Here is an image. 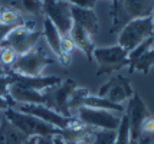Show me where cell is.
<instances>
[{
    "label": "cell",
    "instance_id": "obj_1",
    "mask_svg": "<svg viewBox=\"0 0 154 144\" xmlns=\"http://www.w3.org/2000/svg\"><path fill=\"white\" fill-rule=\"evenodd\" d=\"M3 117L26 137H66V130L56 128L36 117L20 112L14 108L3 111Z\"/></svg>",
    "mask_w": 154,
    "mask_h": 144
},
{
    "label": "cell",
    "instance_id": "obj_2",
    "mask_svg": "<svg viewBox=\"0 0 154 144\" xmlns=\"http://www.w3.org/2000/svg\"><path fill=\"white\" fill-rule=\"evenodd\" d=\"M55 62H56V59L52 58L51 55H48V51L45 49V46L40 42H38V45L33 49L17 56V59H16L13 66L10 68V71L26 76H40L42 71L48 65H52Z\"/></svg>",
    "mask_w": 154,
    "mask_h": 144
},
{
    "label": "cell",
    "instance_id": "obj_3",
    "mask_svg": "<svg viewBox=\"0 0 154 144\" xmlns=\"http://www.w3.org/2000/svg\"><path fill=\"white\" fill-rule=\"evenodd\" d=\"M150 36H154V25L151 16L131 19L121 30L118 36V45L125 52H131L135 46H138L141 42Z\"/></svg>",
    "mask_w": 154,
    "mask_h": 144
},
{
    "label": "cell",
    "instance_id": "obj_4",
    "mask_svg": "<svg viewBox=\"0 0 154 144\" xmlns=\"http://www.w3.org/2000/svg\"><path fill=\"white\" fill-rule=\"evenodd\" d=\"M128 52H125L120 45L115 46H104V48H94L92 58L100 63V69L97 76L112 74L114 71H120L124 66H128Z\"/></svg>",
    "mask_w": 154,
    "mask_h": 144
},
{
    "label": "cell",
    "instance_id": "obj_5",
    "mask_svg": "<svg viewBox=\"0 0 154 144\" xmlns=\"http://www.w3.org/2000/svg\"><path fill=\"white\" fill-rule=\"evenodd\" d=\"M76 118L82 123L94 128V130H112L117 131L120 125L121 117L112 114L111 111L107 110H97V108H89L85 105H81L76 108Z\"/></svg>",
    "mask_w": 154,
    "mask_h": 144
},
{
    "label": "cell",
    "instance_id": "obj_6",
    "mask_svg": "<svg viewBox=\"0 0 154 144\" xmlns=\"http://www.w3.org/2000/svg\"><path fill=\"white\" fill-rule=\"evenodd\" d=\"M76 87V82L72 79H62V82L51 87L43 91V95L46 98V107L52 108L54 111H56L58 114L63 117H72L71 111H69V98L72 95Z\"/></svg>",
    "mask_w": 154,
    "mask_h": 144
},
{
    "label": "cell",
    "instance_id": "obj_7",
    "mask_svg": "<svg viewBox=\"0 0 154 144\" xmlns=\"http://www.w3.org/2000/svg\"><path fill=\"white\" fill-rule=\"evenodd\" d=\"M43 13H45V17H48L56 26L60 36L69 33L74 20L71 16V5L68 2L43 0Z\"/></svg>",
    "mask_w": 154,
    "mask_h": 144
},
{
    "label": "cell",
    "instance_id": "obj_8",
    "mask_svg": "<svg viewBox=\"0 0 154 144\" xmlns=\"http://www.w3.org/2000/svg\"><path fill=\"white\" fill-rule=\"evenodd\" d=\"M43 36L42 32L38 30H29L25 25H20L7 35V38L3 41V43L0 45V48L3 46H10L17 55H23L29 52L30 49H33L38 42L40 41V38Z\"/></svg>",
    "mask_w": 154,
    "mask_h": 144
},
{
    "label": "cell",
    "instance_id": "obj_9",
    "mask_svg": "<svg viewBox=\"0 0 154 144\" xmlns=\"http://www.w3.org/2000/svg\"><path fill=\"white\" fill-rule=\"evenodd\" d=\"M134 89L130 84V79L122 75L112 76L108 82L101 85L98 89L97 97L100 98H107L115 104H122L125 100H130L134 95Z\"/></svg>",
    "mask_w": 154,
    "mask_h": 144
},
{
    "label": "cell",
    "instance_id": "obj_10",
    "mask_svg": "<svg viewBox=\"0 0 154 144\" xmlns=\"http://www.w3.org/2000/svg\"><path fill=\"white\" fill-rule=\"evenodd\" d=\"M13 108L20 111V112L36 117V118L54 125L56 128H60V130H66L69 120H71V117L60 115L56 111H54L52 108H49L43 104H16Z\"/></svg>",
    "mask_w": 154,
    "mask_h": 144
},
{
    "label": "cell",
    "instance_id": "obj_11",
    "mask_svg": "<svg viewBox=\"0 0 154 144\" xmlns=\"http://www.w3.org/2000/svg\"><path fill=\"white\" fill-rule=\"evenodd\" d=\"M128 112V121H130V141H140L141 138V121L150 114L146 107L144 101L141 100L138 94L130 98V104H128L127 110Z\"/></svg>",
    "mask_w": 154,
    "mask_h": 144
},
{
    "label": "cell",
    "instance_id": "obj_12",
    "mask_svg": "<svg viewBox=\"0 0 154 144\" xmlns=\"http://www.w3.org/2000/svg\"><path fill=\"white\" fill-rule=\"evenodd\" d=\"M9 97L16 104H43L46 105V98L43 92L27 88L26 85L20 82H13L9 87Z\"/></svg>",
    "mask_w": 154,
    "mask_h": 144
},
{
    "label": "cell",
    "instance_id": "obj_13",
    "mask_svg": "<svg viewBox=\"0 0 154 144\" xmlns=\"http://www.w3.org/2000/svg\"><path fill=\"white\" fill-rule=\"evenodd\" d=\"M71 16H72L74 23L79 25L89 35L98 33L100 22H98V16H97L94 9H81V7L71 5Z\"/></svg>",
    "mask_w": 154,
    "mask_h": 144
},
{
    "label": "cell",
    "instance_id": "obj_14",
    "mask_svg": "<svg viewBox=\"0 0 154 144\" xmlns=\"http://www.w3.org/2000/svg\"><path fill=\"white\" fill-rule=\"evenodd\" d=\"M10 72V75L13 76L14 82H20L23 85H26L27 88H32L35 91H45V89L51 88V87H55L58 84L62 82V78L59 76H26V75H20V74H16L13 71L7 69Z\"/></svg>",
    "mask_w": 154,
    "mask_h": 144
},
{
    "label": "cell",
    "instance_id": "obj_15",
    "mask_svg": "<svg viewBox=\"0 0 154 144\" xmlns=\"http://www.w3.org/2000/svg\"><path fill=\"white\" fill-rule=\"evenodd\" d=\"M121 9L124 12V17L128 20L151 16L154 0H121Z\"/></svg>",
    "mask_w": 154,
    "mask_h": 144
},
{
    "label": "cell",
    "instance_id": "obj_16",
    "mask_svg": "<svg viewBox=\"0 0 154 144\" xmlns=\"http://www.w3.org/2000/svg\"><path fill=\"white\" fill-rule=\"evenodd\" d=\"M69 38L72 39L74 42L75 48H79L85 56H87L88 61H92L94 58H92V52H94V42L91 39V35L88 33L85 29H82L79 25H76L74 23L72 25V28L69 30Z\"/></svg>",
    "mask_w": 154,
    "mask_h": 144
},
{
    "label": "cell",
    "instance_id": "obj_17",
    "mask_svg": "<svg viewBox=\"0 0 154 144\" xmlns=\"http://www.w3.org/2000/svg\"><path fill=\"white\" fill-rule=\"evenodd\" d=\"M43 38L46 39L49 48L52 49L55 55H56V61H59L60 63L63 62V56L60 54V33L58 32V29L52 22L48 17H45L43 20Z\"/></svg>",
    "mask_w": 154,
    "mask_h": 144
},
{
    "label": "cell",
    "instance_id": "obj_18",
    "mask_svg": "<svg viewBox=\"0 0 154 144\" xmlns=\"http://www.w3.org/2000/svg\"><path fill=\"white\" fill-rule=\"evenodd\" d=\"M29 137L20 133L16 127L3 117L0 121V144H25Z\"/></svg>",
    "mask_w": 154,
    "mask_h": 144
},
{
    "label": "cell",
    "instance_id": "obj_19",
    "mask_svg": "<svg viewBox=\"0 0 154 144\" xmlns=\"http://www.w3.org/2000/svg\"><path fill=\"white\" fill-rule=\"evenodd\" d=\"M81 105H85L89 108H97V110H107V111H117V112H124L125 108L122 104H115L112 101H109L107 98H100L97 95H88L82 100Z\"/></svg>",
    "mask_w": 154,
    "mask_h": 144
},
{
    "label": "cell",
    "instance_id": "obj_20",
    "mask_svg": "<svg viewBox=\"0 0 154 144\" xmlns=\"http://www.w3.org/2000/svg\"><path fill=\"white\" fill-rule=\"evenodd\" d=\"M153 65H154V48L147 51L144 55H141L140 58L130 66V74H133L135 71H140L144 75H147Z\"/></svg>",
    "mask_w": 154,
    "mask_h": 144
},
{
    "label": "cell",
    "instance_id": "obj_21",
    "mask_svg": "<svg viewBox=\"0 0 154 144\" xmlns=\"http://www.w3.org/2000/svg\"><path fill=\"white\" fill-rule=\"evenodd\" d=\"M0 23L16 28V26L23 25L25 20L22 19V16H20L16 10H12V9H2V10H0Z\"/></svg>",
    "mask_w": 154,
    "mask_h": 144
},
{
    "label": "cell",
    "instance_id": "obj_22",
    "mask_svg": "<svg viewBox=\"0 0 154 144\" xmlns=\"http://www.w3.org/2000/svg\"><path fill=\"white\" fill-rule=\"evenodd\" d=\"M117 138V131L112 130H95L89 144H114Z\"/></svg>",
    "mask_w": 154,
    "mask_h": 144
},
{
    "label": "cell",
    "instance_id": "obj_23",
    "mask_svg": "<svg viewBox=\"0 0 154 144\" xmlns=\"http://www.w3.org/2000/svg\"><path fill=\"white\" fill-rule=\"evenodd\" d=\"M153 42H154V36H150V38H147L146 41H143L138 45V46H135L131 52H128V62H130V65L128 66H131L133 63H134L138 58H140L141 55H144L147 51H150V48H151V45H153Z\"/></svg>",
    "mask_w": 154,
    "mask_h": 144
},
{
    "label": "cell",
    "instance_id": "obj_24",
    "mask_svg": "<svg viewBox=\"0 0 154 144\" xmlns=\"http://www.w3.org/2000/svg\"><path fill=\"white\" fill-rule=\"evenodd\" d=\"M17 54L14 52L10 46H3L0 48V66L3 69L12 68L14 65V62L17 59Z\"/></svg>",
    "mask_w": 154,
    "mask_h": 144
},
{
    "label": "cell",
    "instance_id": "obj_25",
    "mask_svg": "<svg viewBox=\"0 0 154 144\" xmlns=\"http://www.w3.org/2000/svg\"><path fill=\"white\" fill-rule=\"evenodd\" d=\"M88 95H89V92H88L87 88H76L75 89L74 92H72V95H71V98H69V104H68L69 111H75L78 107H81L82 100Z\"/></svg>",
    "mask_w": 154,
    "mask_h": 144
},
{
    "label": "cell",
    "instance_id": "obj_26",
    "mask_svg": "<svg viewBox=\"0 0 154 144\" xmlns=\"http://www.w3.org/2000/svg\"><path fill=\"white\" fill-rule=\"evenodd\" d=\"M23 9L32 14L43 13V0H22Z\"/></svg>",
    "mask_w": 154,
    "mask_h": 144
},
{
    "label": "cell",
    "instance_id": "obj_27",
    "mask_svg": "<svg viewBox=\"0 0 154 144\" xmlns=\"http://www.w3.org/2000/svg\"><path fill=\"white\" fill-rule=\"evenodd\" d=\"M14 82L13 76L10 75V72L6 69V74L0 75V95L9 97V87Z\"/></svg>",
    "mask_w": 154,
    "mask_h": 144
},
{
    "label": "cell",
    "instance_id": "obj_28",
    "mask_svg": "<svg viewBox=\"0 0 154 144\" xmlns=\"http://www.w3.org/2000/svg\"><path fill=\"white\" fill-rule=\"evenodd\" d=\"M141 137L143 136H154V115L148 114L143 121H141Z\"/></svg>",
    "mask_w": 154,
    "mask_h": 144
},
{
    "label": "cell",
    "instance_id": "obj_29",
    "mask_svg": "<svg viewBox=\"0 0 154 144\" xmlns=\"http://www.w3.org/2000/svg\"><path fill=\"white\" fill-rule=\"evenodd\" d=\"M69 5L76 7H81V9H94L97 0H65Z\"/></svg>",
    "mask_w": 154,
    "mask_h": 144
},
{
    "label": "cell",
    "instance_id": "obj_30",
    "mask_svg": "<svg viewBox=\"0 0 154 144\" xmlns=\"http://www.w3.org/2000/svg\"><path fill=\"white\" fill-rule=\"evenodd\" d=\"M14 103L10 97H2L0 95V111H6L7 108H13Z\"/></svg>",
    "mask_w": 154,
    "mask_h": 144
},
{
    "label": "cell",
    "instance_id": "obj_31",
    "mask_svg": "<svg viewBox=\"0 0 154 144\" xmlns=\"http://www.w3.org/2000/svg\"><path fill=\"white\" fill-rule=\"evenodd\" d=\"M13 26H7V25H3V23H0V45L3 43V41L7 38V35L10 33L12 30H13Z\"/></svg>",
    "mask_w": 154,
    "mask_h": 144
},
{
    "label": "cell",
    "instance_id": "obj_32",
    "mask_svg": "<svg viewBox=\"0 0 154 144\" xmlns=\"http://www.w3.org/2000/svg\"><path fill=\"white\" fill-rule=\"evenodd\" d=\"M38 143L39 144H55L54 137H38Z\"/></svg>",
    "mask_w": 154,
    "mask_h": 144
},
{
    "label": "cell",
    "instance_id": "obj_33",
    "mask_svg": "<svg viewBox=\"0 0 154 144\" xmlns=\"http://www.w3.org/2000/svg\"><path fill=\"white\" fill-rule=\"evenodd\" d=\"M65 144H89L87 140H71V141H65Z\"/></svg>",
    "mask_w": 154,
    "mask_h": 144
},
{
    "label": "cell",
    "instance_id": "obj_34",
    "mask_svg": "<svg viewBox=\"0 0 154 144\" xmlns=\"http://www.w3.org/2000/svg\"><path fill=\"white\" fill-rule=\"evenodd\" d=\"M25 144H39L38 143V137H29L25 141Z\"/></svg>",
    "mask_w": 154,
    "mask_h": 144
},
{
    "label": "cell",
    "instance_id": "obj_35",
    "mask_svg": "<svg viewBox=\"0 0 154 144\" xmlns=\"http://www.w3.org/2000/svg\"><path fill=\"white\" fill-rule=\"evenodd\" d=\"M54 143L55 144H65V140L62 137H54Z\"/></svg>",
    "mask_w": 154,
    "mask_h": 144
},
{
    "label": "cell",
    "instance_id": "obj_36",
    "mask_svg": "<svg viewBox=\"0 0 154 144\" xmlns=\"http://www.w3.org/2000/svg\"><path fill=\"white\" fill-rule=\"evenodd\" d=\"M148 144H154V136H150V138H148Z\"/></svg>",
    "mask_w": 154,
    "mask_h": 144
},
{
    "label": "cell",
    "instance_id": "obj_37",
    "mask_svg": "<svg viewBox=\"0 0 154 144\" xmlns=\"http://www.w3.org/2000/svg\"><path fill=\"white\" fill-rule=\"evenodd\" d=\"M3 74H6V69H3L0 66V75H3Z\"/></svg>",
    "mask_w": 154,
    "mask_h": 144
},
{
    "label": "cell",
    "instance_id": "obj_38",
    "mask_svg": "<svg viewBox=\"0 0 154 144\" xmlns=\"http://www.w3.org/2000/svg\"><path fill=\"white\" fill-rule=\"evenodd\" d=\"M151 17H153V25H154V9H153V13H151Z\"/></svg>",
    "mask_w": 154,
    "mask_h": 144
},
{
    "label": "cell",
    "instance_id": "obj_39",
    "mask_svg": "<svg viewBox=\"0 0 154 144\" xmlns=\"http://www.w3.org/2000/svg\"><path fill=\"white\" fill-rule=\"evenodd\" d=\"M111 2H112V5H114V0H111Z\"/></svg>",
    "mask_w": 154,
    "mask_h": 144
},
{
    "label": "cell",
    "instance_id": "obj_40",
    "mask_svg": "<svg viewBox=\"0 0 154 144\" xmlns=\"http://www.w3.org/2000/svg\"><path fill=\"white\" fill-rule=\"evenodd\" d=\"M56 2H62V0H56Z\"/></svg>",
    "mask_w": 154,
    "mask_h": 144
},
{
    "label": "cell",
    "instance_id": "obj_41",
    "mask_svg": "<svg viewBox=\"0 0 154 144\" xmlns=\"http://www.w3.org/2000/svg\"><path fill=\"white\" fill-rule=\"evenodd\" d=\"M0 10H2V6H0Z\"/></svg>",
    "mask_w": 154,
    "mask_h": 144
}]
</instances>
